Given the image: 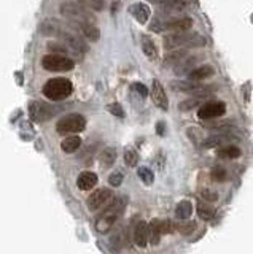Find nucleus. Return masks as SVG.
Instances as JSON below:
<instances>
[{
  "label": "nucleus",
  "mask_w": 253,
  "mask_h": 254,
  "mask_svg": "<svg viewBox=\"0 0 253 254\" xmlns=\"http://www.w3.org/2000/svg\"><path fill=\"white\" fill-rule=\"evenodd\" d=\"M134 242L137 246H141V248H145V246L148 245V224L145 221L137 223L134 229Z\"/></svg>",
  "instance_id": "16"
},
{
  "label": "nucleus",
  "mask_w": 253,
  "mask_h": 254,
  "mask_svg": "<svg viewBox=\"0 0 253 254\" xmlns=\"http://www.w3.org/2000/svg\"><path fill=\"white\" fill-rule=\"evenodd\" d=\"M72 27L75 30H78L86 40H89V42H97L99 37H101V30L97 29V25L94 23L72 24Z\"/></svg>",
  "instance_id": "12"
},
{
  "label": "nucleus",
  "mask_w": 253,
  "mask_h": 254,
  "mask_svg": "<svg viewBox=\"0 0 253 254\" xmlns=\"http://www.w3.org/2000/svg\"><path fill=\"white\" fill-rule=\"evenodd\" d=\"M43 96L50 100H64L73 92V84L67 78H51L43 84Z\"/></svg>",
  "instance_id": "2"
},
{
  "label": "nucleus",
  "mask_w": 253,
  "mask_h": 254,
  "mask_svg": "<svg viewBox=\"0 0 253 254\" xmlns=\"http://www.w3.org/2000/svg\"><path fill=\"white\" fill-rule=\"evenodd\" d=\"M107 110L112 113V115H115L116 118H124V110L119 103H110L107 106Z\"/></svg>",
  "instance_id": "33"
},
{
  "label": "nucleus",
  "mask_w": 253,
  "mask_h": 254,
  "mask_svg": "<svg viewBox=\"0 0 253 254\" xmlns=\"http://www.w3.org/2000/svg\"><path fill=\"white\" fill-rule=\"evenodd\" d=\"M77 2L82 5V6H84V8L96 10V11L104 10V6H105L104 0H77Z\"/></svg>",
  "instance_id": "26"
},
{
  "label": "nucleus",
  "mask_w": 253,
  "mask_h": 254,
  "mask_svg": "<svg viewBox=\"0 0 253 254\" xmlns=\"http://www.w3.org/2000/svg\"><path fill=\"white\" fill-rule=\"evenodd\" d=\"M186 56H188V54H186L183 50L175 51V52H170V54H168V57L164 59V65H174L175 67L178 62H182Z\"/></svg>",
  "instance_id": "25"
},
{
  "label": "nucleus",
  "mask_w": 253,
  "mask_h": 254,
  "mask_svg": "<svg viewBox=\"0 0 253 254\" xmlns=\"http://www.w3.org/2000/svg\"><path fill=\"white\" fill-rule=\"evenodd\" d=\"M132 89H134L136 92H139L142 97H146L148 96V89H146V86H143L142 83H136V84H132Z\"/></svg>",
  "instance_id": "35"
},
{
  "label": "nucleus",
  "mask_w": 253,
  "mask_h": 254,
  "mask_svg": "<svg viewBox=\"0 0 253 254\" xmlns=\"http://www.w3.org/2000/svg\"><path fill=\"white\" fill-rule=\"evenodd\" d=\"M80 146H82V138L77 137V135H70L67 137L65 140H62L61 143V148L64 152H69V154H72V152H75Z\"/></svg>",
  "instance_id": "21"
},
{
  "label": "nucleus",
  "mask_w": 253,
  "mask_h": 254,
  "mask_svg": "<svg viewBox=\"0 0 253 254\" xmlns=\"http://www.w3.org/2000/svg\"><path fill=\"white\" fill-rule=\"evenodd\" d=\"M215 73L214 67L212 65H201V67H196V69H193L190 73H188V81H195V83H199L202 81V79H207L210 78L212 75Z\"/></svg>",
  "instance_id": "15"
},
{
  "label": "nucleus",
  "mask_w": 253,
  "mask_h": 254,
  "mask_svg": "<svg viewBox=\"0 0 253 254\" xmlns=\"http://www.w3.org/2000/svg\"><path fill=\"white\" fill-rule=\"evenodd\" d=\"M123 173L121 172H115V173H112V175L109 177V184L110 186H121V183H123Z\"/></svg>",
  "instance_id": "32"
},
{
  "label": "nucleus",
  "mask_w": 253,
  "mask_h": 254,
  "mask_svg": "<svg viewBox=\"0 0 253 254\" xmlns=\"http://www.w3.org/2000/svg\"><path fill=\"white\" fill-rule=\"evenodd\" d=\"M212 178H214L215 181H225L226 170L223 169V167H215V169H212Z\"/></svg>",
  "instance_id": "31"
},
{
  "label": "nucleus",
  "mask_w": 253,
  "mask_h": 254,
  "mask_svg": "<svg viewBox=\"0 0 253 254\" xmlns=\"http://www.w3.org/2000/svg\"><path fill=\"white\" fill-rule=\"evenodd\" d=\"M151 97H153V102L156 103V106H159L161 110H168L169 108V100L168 96H166V91L163 88V84L159 83V79H153V84H151Z\"/></svg>",
  "instance_id": "10"
},
{
  "label": "nucleus",
  "mask_w": 253,
  "mask_h": 254,
  "mask_svg": "<svg viewBox=\"0 0 253 254\" xmlns=\"http://www.w3.org/2000/svg\"><path fill=\"white\" fill-rule=\"evenodd\" d=\"M42 65L48 72H70L73 69V61L67 56L61 54H46L42 59Z\"/></svg>",
  "instance_id": "7"
},
{
  "label": "nucleus",
  "mask_w": 253,
  "mask_h": 254,
  "mask_svg": "<svg viewBox=\"0 0 253 254\" xmlns=\"http://www.w3.org/2000/svg\"><path fill=\"white\" fill-rule=\"evenodd\" d=\"M112 197H113V194L110 189H107V188L97 189L96 192H92L88 199V208L91 211L102 210L105 205H109L112 202Z\"/></svg>",
  "instance_id": "8"
},
{
  "label": "nucleus",
  "mask_w": 253,
  "mask_h": 254,
  "mask_svg": "<svg viewBox=\"0 0 253 254\" xmlns=\"http://www.w3.org/2000/svg\"><path fill=\"white\" fill-rule=\"evenodd\" d=\"M61 15L70 19L72 24H83V23H94V16L89 11H86L84 6L80 3H62Z\"/></svg>",
  "instance_id": "5"
},
{
  "label": "nucleus",
  "mask_w": 253,
  "mask_h": 254,
  "mask_svg": "<svg viewBox=\"0 0 253 254\" xmlns=\"http://www.w3.org/2000/svg\"><path fill=\"white\" fill-rule=\"evenodd\" d=\"M86 127V118L80 113H72V115L64 116L62 119H59V123L56 124V130L59 133H78L84 130Z\"/></svg>",
  "instance_id": "6"
},
{
  "label": "nucleus",
  "mask_w": 253,
  "mask_h": 254,
  "mask_svg": "<svg viewBox=\"0 0 253 254\" xmlns=\"http://www.w3.org/2000/svg\"><path fill=\"white\" fill-rule=\"evenodd\" d=\"M128 10H129L131 15L134 16L141 24L148 23V19H150V16H151V10H150V6H148V5H145V3H142V2H139V3H132Z\"/></svg>",
  "instance_id": "13"
},
{
  "label": "nucleus",
  "mask_w": 253,
  "mask_h": 254,
  "mask_svg": "<svg viewBox=\"0 0 253 254\" xmlns=\"http://www.w3.org/2000/svg\"><path fill=\"white\" fill-rule=\"evenodd\" d=\"M126 205V197H118L115 200H112L110 202V206L107 210H105L104 215L99 218V221L96 224V229L97 232L101 233H107L110 230V227L115 224V221L118 219V216L121 215V211Z\"/></svg>",
  "instance_id": "3"
},
{
  "label": "nucleus",
  "mask_w": 253,
  "mask_h": 254,
  "mask_svg": "<svg viewBox=\"0 0 253 254\" xmlns=\"http://www.w3.org/2000/svg\"><path fill=\"white\" fill-rule=\"evenodd\" d=\"M197 215L201 219H204V221H210V219H214V216H215V210L205 203H199L197 205Z\"/></svg>",
  "instance_id": "24"
},
{
  "label": "nucleus",
  "mask_w": 253,
  "mask_h": 254,
  "mask_svg": "<svg viewBox=\"0 0 253 254\" xmlns=\"http://www.w3.org/2000/svg\"><path fill=\"white\" fill-rule=\"evenodd\" d=\"M142 50H143V54L148 59L158 57V48H156L155 42H153L148 35H142Z\"/></svg>",
  "instance_id": "20"
},
{
  "label": "nucleus",
  "mask_w": 253,
  "mask_h": 254,
  "mask_svg": "<svg viewBox=\"0 0 253 254\" xmlns=\"http://www.w3.org/2000/svg\"><path fill=\"white\" fill-rule=\"evenodd\" d=\"M239 156H241V150H239L237 146L228 145L218 150V157L222 159H237Z\"/></svg>",
  "instance_id": "22"
},
{
  "label": "nucleus",
  "mask_w": 253,
  "mask_h": 254,
  "mask_svg": "<svg viewBox=\"0 0 253 254\" xmlns=\"http://www.w3.org/2000/svg\"><path fill=\"white\" fill-rule=\"evenodd\" d=\"M201 197L204 200H207V202H215V200L218 199V194L210 191V189H204V191H201Z\"/></svg>",
  "instance_id": "34"
},
{
  "label": "nucleus",
  "mask_w": 253,
  "mask_h": 254,
  "mask_svg": "<svg viewBox=\"0 0 253 254\" xmlns=\"http://www.w3.org/2000/svg\"><path fill=\"white\" fill-rule=\"evenodd\" d=\"M156 130H158V135H164V124L163 123H158Z\"/></svg>",
  "instance_id": "36"
},
{
  "label": "nucleus",
  "mask_w": 253,
  "mask_h": 254,
  "mask_svg": "<svg viewBox=\"0 0 253 254\" xmlns=\"http://www.w3.org/2000/svg\"><path fill=\"white\" fill-rule=\"evenodd\" d=\"M97 181H99V178L94 172H83V173H80L77 178V186L80 191H89L97 184Z\"/></svg>",
  "instance_id": "14"
},
{
  "label": "nucleus",
  "mask_w": 253,
  "mask_h": 254,
  "mask_svg": "<svg viewBox=\"0 0 253 254\" xmlns=\"http://www.w3.org/2000/svg\"><path fill=\"white\" fill-rule=\"evenodd\" d=\"M124 160H126V164H128L129 167H136L137 162H139L137 152L134 150H126V152H124Z\"/></svg>",
  "instance_id": "29"
},
{
  "label": "nucleus",
  "mask_w": 253,
  "mask_h": 254,
  "mask_svg": "<svg viewBox=\"0 0 253 254\" xmlns=\"http://www.w3.org/2000/svg\"><path fill=\"white\" fill-rule=\"evenodd\" d=\"M193 19L191 18H175V19H163V18H155L150 25L153 32H163V30H170V32H185L191 29Z\"/></svg>",
  "instance_id": "4"
},
{
  "label": "nucleus",
  "mask_w": 253,
  "mask_h": 254,
  "mask_svg": "<svg viewBox=\"0 0 253 254\" xmlns=\"http://www.w3.org/2000/svg\"><path fill=\"white\" fill-rule=\"evenodd\" d=\"M232 137L229 133H217V135H212L209 138H205L202 142V148H217V146H223L226 143H229Z\"/></svg>",
  "instance_id": "17"
},
{
  "label": "nucleus",
  "mask_w": 253,
  "mask_h": 254,
  "mask_svg": "<svg viewBox=\"0 0 253 254\" xmlns=\"http://www.w3.org/2000/svg\"><path fill=\"white\" fill-rule=\"evenodd\" d=\"M205 99H207V97H193V99H190V100H185V102H182L178 108H180L182 111H188V110H191V108H195V106L204 103Z\"/></svg>",
  "instance_id": "28"
},
{
  "label": "nucleus",
  "mask_w": 253,
  "mask_h": 254,
  "mask_svg": "<svg viewBox=\"0 0 253 254\" xmlns=\"http://www.w3.org/2000/svg\"><path fill=\"white\" fill-rule=\"evenodd\" d=\"M116 160V150L115 148H105L101 154V164L104 167H110Z\"/></svg>",
  "instance_id": "23"
},
{
  "label": "nucleus",
  "mask_w": 253,
  "mask_h": 254,
  "mask_svg": "<svg viewBox=\"0 0 253 254\" xmlns=\"http://www.w3.org/2000/svg\"><path fill=\"white\" fill-rule=\"evenodd\" d=\"M139 178L142 179L143 184L150 186L155 181V173H153L148 167H141V169H139Z\"/></svg>",
  "instance_id": "27"
},
{
  "label": "nucleus",
  "mask_w": 253,
  "mask_h": 254,
  "mask_svg": "<svg viewBox=\"0 0 253 254\" xmlns=\"http://www.w3.org/2000/svg\"><path fill=\"white\" fill-rule=\"evenodd\" d=\"M196 229V223H185V224H177L175 226V230H178L183 235H190V233Z\"/></svg>",
  "instance_id": "30"
},
{
  "label": "nucleus",
  "mask_w": 253,
  "mask_h": 254,
  "mask_svg": "<svg viewBox=\"0 0 253 254\" xmlns=\"http://www.w3.org/2000/svg\"><path fill=\"white\" fill-rule=\"evenodd\" d=\"M193 215V203L190 200H182V202H178V205L175 206V216L178 219H188L191 218Z\"/></svg>",
  "instance_id": "19"
},
{
  "label": "nucleus",
  "mask_w": 253,
  "mask_h": 254,
  "mask_svg": "<svg viewBox=\"0 0 253 254\" xmlns=\"http://www.w3.org/2000/svg\"><path fill=\"white\" fill-rule=\"evenodd\" d=\"M148 2L159 5L166 11H182L191 6L195 0H148Z\"/></svg>",
  "instance_id": "11"
},
{
  "label": "nucleus",
  "mask_w": 253,
  "mask_h": 254,
  "mask_svg": "<svg viewBox=\"0 0 253 254\" xmlns=\"http://www.w3.org/2000/svg\"><path fill=\"white\" fill-rule=\"evenodd\" d=\"M161 235V219H153L148 224V242L151 245H158Z\"/></svg>",
  "instance_id": "18"
},
{
  "label": "nucleus",
  "mask_w": 253,
  "mask_h": 254,
  "mask_svg": "<svg viewBox=\"0 0 253 254\" xmlns=\"http://www.w3.org/2000/svg\"><path fill=\"white\" fill-rule=\"evenodd\" d=\"M225 111H226L225 102H207L202 103L201 108L197 110V116L199 119H214L223 116Z\"/></svg>",
  "instance_id": "9"
},
{
  "label": "nucleus",
  "mask_w": 253,
  "mask_h": 254,
  "mask_svg": "<svg viewBox=\"0 0 253 254\" xmlns=\"http://www.w3.org/2000/svg\"><path fill=\"white\" fill-rule=\"evenodd\" d=\"M205 45V38L193 32H174L170 35L164 37V48L168 50H182L191 48V46H202Z\"/></svg>",
  "instance_id": "1"
}]
</instances>
